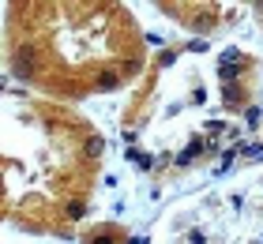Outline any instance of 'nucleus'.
<instances>
[{"instance_id": "nucleus-1", "label": "nucleus", "mask_w": 263, "mask_h": 244, "mask_svg": "<svg viewBox=\"0 0 263 244\" xmlns=\"http://www.w3.org/2000/svg\"><path fill=\"white\" fill-rule=\"evenodd\" d=\"M263 98V64L248 49L203 42L170 45L147 64L143 86L120 113V132L139 143L154 173H188L241 143L245 117Z\"/></svg>"}, {"instance_id": "nucleus-2", "label": "nucleus", "mask_w": 263, "mask_h": 244, "mask_svg": "<svg viewBox=\"0 0 263 244\" xmlns=\"http://www.w3.org/2000/svg\"><path fill=\"white\" fill-rule=\"evenodd\" d=\"M105 139L68 101L4 94V222L38 237H79L98 192Z\"/></svg>"}, {"instance_id": "nucleus-3", "label": "nucleus", "mask_w": 263, "mask_h": 244, "mask_svg": "<svg viewBox=\"0 0 263 244\" xmlns=\"http://www.w3.org/2000/svg\"><path fill=\"white\" fill-rule=\"evenodd\" d=\"M147 34L124 4H8L4 64L42 98L113 94L147 72Z\"/></svg>"}, {"instance_id": "nucleus-4", "label": "nucleus", "mask_w": 263, "mask_h": 244, "mask_svg": "<svg viewBox=\"0 0 263 244\" xmlns=\"http://www.w3.org/2000/svg\"><path fill=\"white\" fill-rule=\"evenodd\" d=\"M151 244H263V162L177 199L158 218Z\"/></svg>"}, {"instance_id": "nucleus-5", "label": "nucleus", "mask_w": 263, "mask_h": 244, "mask_svg": "<svg viewBox=\"0 0 263 244\" xmlns=\"http://www.w3.org/2000/svg\"><path fill=\"white\" fill-rule=\"evenodd\" d=\"M162 11L188 30L207 34V38L241 19V8H218V4H162Z\"/></svg>"}, {"instance_id": "nucleus-6", "label": "nucleus", "mask_w": 263, "mask_h": 244, "mask_svg": "<svg viewBox=\"0 0 263 244\" xmlns=\"http://www.w3.org/2000/svg\"><path fill=\"white\" fill-rule=\"evenodd\" d=\"M260 26H263V8H260Z\"/></svg>"}]
</instances>
